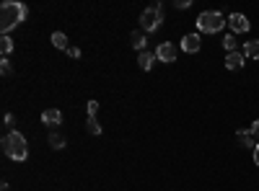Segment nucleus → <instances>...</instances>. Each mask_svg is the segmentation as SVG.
I'll use <instances>...</instances> for the list:
<instances>
[{
    "label": "nucleus",
    "mask_w": 259,
    "mask_h": 191,
    "mask_svg": "<svg viewBox=\"0 0 259 191\" xmlns=\"http://www.w3.org/2000/svg\"><path fill=\"white\" fill-rule=\"evenodd\" d=\"M26 13H29V8H26L24 3H16V0H6V3L0 6V31L8 34L13 26L24 24V21H26Z\"/></svg>",
    "instance_id": "f257e3e1"
},
{
    "label": "nucleus",
    "mask_w": 259,
    "mask_h": 191,
    "mask_svg": "<svg viewBox=\"0 0 259 191\" xmlns=\"http://www.w3.org/2000/svg\"><path fill=\"white\" fill-rule=\"evenodd\" d=\"M3 153H6V158H11V160H16V163H21V160H26L29 158V145H26V137L21 135V132H8L6 137H3Z\"/></svg>",
    "instance_id": "f03ea898"
},
{
    "label": "nucleus",
    "mask_w": 259,
    "mask_h": 191,
    "mask_svg": "<svg viewBox=\"0 0 259 191\" xmlns=\"http://www.w3.org/2000/svg\"><path fill=\"white\" fill-rule=\"evenodd\" d=\"M223 26H228V18H223V13L218 11H202L197 16V29L202 34H218L223 31Z\"/></svg>",
    "instance_id": "7ed1b4c3"
},
{
    "label": "nucleus",
    "mask_w": 259,
    "mask_h": 191,
    "mask_svg": "<svg viewBox=\"0 0 259 191\" xmlns=\"http://www.w3.org/2000/svg\"><path fill=\"white\" fill-rule=\"evenodd\" d=\"M161 21H163V6L161 3H153V6H148L140 13V29L150 34V31H156L161 26Z\"/></svg>",
    "instance_id": "20e7f679"
},
{
    "label": "nucleus",
    "mask_w": 259,
    "mask_h": 191,
    "mask_svg": "<svg viewBox=\"0 0 259 191\" xmlns=\"http://www.w3.org/2000/svg\"><path fill=\"white\" fill-rule=\"evenodd\" d=\"M228 29H231V34L236 36V34H246V31L251 29V24H249V18H246L244 13H231V16H228Z\"/></svg>",
    "instance_id": "39448f33"
},
{
    "label": "nucleus",
    "mask_w": 259,
    "mask_h": 191,
    "mask_svg": "<svg viewBox=\"0 0 259 191\" xmlns=\"http://www.w3.org/2000/svg\"><path fill=\"white\" fill-rule=\"evenodd\" d=\"M177 54H179V49H177V44H171V41H161V44L156 47V57L161 59V62H177Z\"/></svg>",
    "instance_id": "423d86ee"
},
{
    "label": "nucleus",
    "mask_w": 259,
    "mask_h": 191,
    "mask_svg": "<svg viewBox=\"0 0 259 191\" xmlns=\"http://www.w3.org/2000/svg\"><path fill=\"white\" fill-rule=\"evenodd\" d=\"M200 49H202V36H200V34H187V36L182 39V52L197 54Z\"/></svg>",
    "instance_id": "0eeeda50"
},
{
    "label": "nucleus",
    "mask_w": 259,
    "mask_h": 191,
    "mask_svg": "<svg viewBox=\"0 0 259 191\" xmlns=\"http://www.w3.org/2000/svg\"><path fill=\"white\" fill-rule=\"evenodd\" d=\"M41 124H47V126L62 124V111L60 109H45V111H41Z\"/></svg>",
    "instance_id": "6e6552de"
},
{
    "label": "nucleus",
    "mask_w": 259,
    "mask_h": 191,
    "mask_svg": "<svg viewBox=\"0 0 259 191\" xmlns=\"http://www.w3.org/2000/svg\"><path fill=\"white\" fill-rule=\"evenodd\" d=\"M244 62H246L244 52H231V54H226V68H228V70H241Z\"/></svg>",
    "instance_id": "1a4fd4ad"
},
{
    "label": "nucleus",
    "mask_w": 259,
    "mask_h": 191,
    "mask_svg": "<svg viewBox=\"0 0 259 191\" xmlns=\"http://www.w3.org/2000/svg\"><path fill=\"white\" fill-rule=\"evenodd\" d=\"M158 57H156V52H140L138 54V65H140V70H150V68H153V62H156Z\"/></svg>",
    "instance_id": "9d476101"
},
{
    "label": "nucleus",
    "mask_w": 259,
    "mask_h": 191,
    "mask_svg": "<svg viewBox=\"0 0 259 191\" xmlns=\"http://www.w3.org/2000/svg\"><path fill=\"white\" fill-rule=\"evenodd\" d=\"M241 52H244V57H246V59H259V39H254V41H246Z\"/></svg>",
    "instance_id": "9b49d317"
},
{
    "label": "nucleus",
    "mask_w": 259,
    "mask_h": 191,
    "mask_svg": "<svg viewBox=\"0 0 259 191\" xmlns=\"http://www.w3.org/2000/svg\"><path fill=\"white\" fill-rule=\"evenodd\" d=\"M52 47H55V49H65V52H68V49H70L68 36H65L62 31H55V34H52Z\"/></svg>",
    "instance_id": "f8f14e48"
},
{
    "label": "nucleus",
    "mask_w": 259,
    "mask_h": 191,
    "mask_svg": "<svg viewBox=\"0 0 259 191\" xmlns=\"http://www.w3.org/2000/svg\"><path fill=\"white\" fill-rule=\"evenodd\" d=\"M130 39H133V47H135L138 52H145V44H148L145 34H140V31H133V34H130Z\"/></svg>",
    "instance_id": "ddd939ff"
},
{
    "label": "nucleus",
    "mask_w": 259,
    "mask_h": 191,
    "mask_svg": "<svg viewBox=\"0 0 259 191\" xmlns=\"http://www.w3.org/2000/svg\"><path fill=\"white\" fill-rule=\"evenodd\" d=\"M236 47H239V41H236V36H233V34H226V36H223V49L231 54V52H239Z\"/></svg>",
    "instance_id": "4468645a"
},
{
    "label": "nucleus",
    "mask_w": 259,
    "mask_h": 191,
    "mask_svg": "<svg viewBox=\"0 0 259 191\" xmlns=\"http://www.w3.org/2000/svg\"><path fill=\"white\" fill-rule=\"evenodd\" d=\"M85 130H89L91 135H101V124H99V119H96V116H89V119H85Z\"/></svg>",
    "instance_id": "2eb2a0df"
},
{
    "label": "nucleus",
    "mask_w": 259,
    "mask_h": 191,
    "mask_svg": "<svg viewBox=\"0 0 259 191\" xmlns=\"http://www.w3.org/2000/svg\"><path fill=\"white\" fill-rule=\"evenodd\" d=\"M0 52H3V54H11L13 52V39L8 34H3V39H0Z\"/></svg>",
    "instance_id": "dca6fc26"
},
{
    "label": "nucleus",
    "mask_w": 259,
    "mask_h": 191,
    "mask_svg": "<svg viewBox=\"0 0 259 191\" xmlns=\"http://www.w3.org/2000/svg\"><path fill=\"white\" fill-rule=\"evenodd\" d=\"M50 145L55 147V150H62V147H65V137H62L60 132H52V135H50Z\"/></svg>",
    "instance_id": "f3484780"
},
{
    "label": "nucleus",
    "mask_w": 259,
    "mask_h": 191,
    "mask_svg": "<svg viewBox=\"0 0 259 191\" xmlns=\"http://www.w3.org/2000/svg\"><path fill=\"white\" fill-rule=\"evenodd\" d=\"M239 142H241L244 147H256V142H254L251 132H239Z\"/></svg>",
    "instance_id": "a211bd4d"
},
{
    "label": "nucleus",
    "mask_w": 259,
    "mask_h": 191,
    "mask_svg": "<svg viewBox=\"0 0 259 191\" xmlns=\"http://www.w3.org/2000/svg\"><path fill=\"white\" fill-rule=\"evenodd\" d=\"M85 111H89V116H96V114H99V101H89Z\"/></svg>",
    "instance_id": "6ab92c4d"
},
{
    "label": "nucleus",
    "mask_w": 259,
    "mask_h": 191,
    "mask_svg": "<svg viewBox=\"0 0 259 191\" xmlns=\"http://www.w3.org/2000/svg\"><path fill=\"white\" fill-rule=\"evenodd\" d=\"M0 73H3V75H11V62L3 57V62H0Z\"/></svg>",
    "instance_id": "aec40b11"
},
{
    "label": "nucleus",
    "mask_w": 259,
    "mask_h": 191,
    "mask_svg": "<svg viewBox=\"0 0 259 191\" xmlns=\"http://www.w3.org/2000/svg\"><path fill=\"white\" fill-rule=\"evenodd\" d=\"M68 57H73V59H80V49H78V47H70V49H68Z\"/></svg>",
    "instance_id": "412c9836"
},
{
    "label": "nucleus",
    "mask_w": 259,
    "mask_h": 191,
    "mask_svg": "<svg viewBox=\"0 0 259 191\" xmlns=\"http://www.w3.org/2000/svg\"><path fill=\"white\" fill-rule=\"evenodd\" d=\"M249 132H251V137H256V140H259V119L251 124V130H249Z\"/></svg>",
    "instance_id": "4be33fe9"
},
{
    "label": "nucleus",
    "mask_w": 259,
    "mask_h": 191,
    "mask_svg": "<svg viewBox=\"0 0 259 191\" xmlns=\"http://www.w3.org/2000/svg\"><path fill=\"white\" fill-rule=\"evenodd\" d=\"M13 114H6V126H8V132H13Z\"/></svg>",
    "instance_id": "5701e85b"
},
{
    "label": "nucleus",
    "mask_w": 259,
    "mask_h": 191,
    "mask_svg": "<svg viewBox=\"0 0 259 191\" xmlns=\"http://www.w3.org/2000/svg\"><path fill=\"white\" fill-rule=\"evenodd\" d=\"M174 6H177V8L182 11V8H189V6H192V0H177V3H174Z\"/></svg>",
    "instance_id": "b1692460"
},
{
    "label": "nucleus",
    "mask_w": 259,
    "mask_h": 191,
    "mask_svg": "<svg viewBox=\"0 0 259 191\" xmlns=\"http://www.w3.org/2000/svg\"><path fill=\"white\" fill-rule=\"evenodd\" d=\"M254 163L259 165V142H256V147H254Z\"/></svg>",
    "instance_id": "393cba45"
},
{
    "label": "nucleus",
    "mask_w": 259,
    "mask_h": 191,
    "mask_svg": "<svg viewBox=\"0 0 259 191\" xmlns=\"http://www.w3.org/2000/svg\"><path fill=\"white\" fill-rule=\"evenodd\" d=\"M0 191H11V186H8V183H3V186H0Z\"/></svg>",
    "instance_id": "a878e982"
}]
</instances>
